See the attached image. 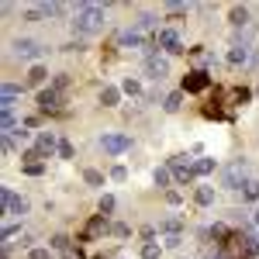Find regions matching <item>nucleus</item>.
I'll list each match as a JSON object with an SVG mask.
<instances>
[{"mask_svg":"<svg viewBox=\"0 0 259 259\" xmlns=\"http://www.w3.org/2000/svg\"><path fill=\"white\" fill-rule=\"evenodd\" d=\"M83 180H87L90 187H100V183H104V177H100L97 169H87V173H83Z\"/></svg>","mask_w":259,"mask_h":259,"instance_id":"nucleus-26","label":"nucleus"},{"mask_svg":"<svg viewBox=\"0 0 259 259\" xmlns=\"http://www.w3.org/2000/svg\"><path fill=\"white\" fill-rule=\"evenodd\" d=\"M0 211H4V214H28V200L18 197L11 187H4V190H0Z\"/></svg>","mask_w":259,"mask_h":259,"instance_id":"nucleus-4","label":"nucleus"},{"mask_svg":"<svg viewBox=\"0 0 259 259\" xmlns=\"http://www.w3.org/2000/svg\"><path fill=\"white\" fill-rule=\"evenodd\" d=\"M159 232H166V235H180V221L177 218H166L159 225Z\"/></svg>","mask_w":259,"mask_h":259,"instance_id":"nucleus-23","label":"nucleus"},{"mask_svg":"<svg viewBox=\"0 0 259 259\" xmlns=\"http://www.w3.org/2000/svg\"><path fill=\"white\" fill-rule=\"evenodd\" d=\"M252 221H256V225H259V207H256V214H252Z\"/></svg>","mask_w":259,"mask_h":259,"instance_id":"nucleus-36","label":"nucleus"},{"mask_svg":"<svg viewBox=\"0 0 259 259\" xmlns=\"http://www.w3.org/2000/svg\"><path fill=\"white\" fill-rule=\"evenodd\" d=\"M124 177H128V169H124V166H114V169H111V180H118V183H121Z\"/></svg>","mask_w":259,"mask_h":259,"instance_id":"nucleus-32","label":"nucleus"},{"mask_svg":"<svg viewBox=\"0 0 259 259\" xmlns=\"http://www.w3.org/2000/svg\"><path fill=\"white\" fill-rule=\"evenodd\" d=\"M59 159H73V145L69 142H59Z\"/></svg>","mask_w":259,"mask_h":259,"instance_id":"nucleus-31","label":"nucleus"},{"mask_svg":"<svg viewBox=\"0 0 259 259\" xmlns=\"http://www.w3.org/2000/svg\"><path fill=\"white\" fill-rule=\"evenodd\" d=\"M169 169H173V177L180 180V183H194V162H183V159H173L169 162Z\"/></svg>","mask_w":259,"mask_h":259,"instance_id":"nucleus-12","label":"nucleus"},{"mask_svg":"<svg viewBox=\"0 0 259 259\" xmlns=\"http://www.w3.org/2000/svg\"><path fill=\"white\" fill-rule=\"evenodd\" d=\"M156 45H159L162 52H169V56H180V52H183L180 35L173 31V28H162V31H156Z\"/></svg>","mask_w":259,"mask_h":259,"instance_id":"nucleus-6","label":"nucleus"},{"mask_svg":"<svg viewBox=\"0 0 259 259\" xmlns=\"http://www.w3.org/2000/svg\"><path fill=\"white\" fill-rule=\"evenodd\" d=\"M180 242H183L180 235H166V249H180Z\"/></svg>","mask_w":259,"mask_h":259,"instance_id":"nucleus-34","label":"nucleus"},{"mask_svg":"<svg viewBox=\"0 0 259 259\" xmlns=\"http://www.w3.org/2000/svg\"><path fill=\"white\" fill-rule=\"evenodd\" d=\"M24 173H28V177H41L45 166H41V162H24Z\"/></svg>","mask_w":259,"mask_h":259,"instance_id":"nucleus-27","label":"nucleus"},{"mask_svg":"<svg viewBox=\"0 0 259 259\" xmlns=\"http://www.w3.org/2000/svg\"><path fill=\"white\" fill-rule=\"evenodd\" d=\"M45 80H49L45 66H31V73H28V87H41Z\"/></svg>","mask_w":259,"mask_h":259,"instance_id":"nucleus-16","label":"nucleus"},{"mask_svg":"<svg viewBox=\"0 0 259 259\" xmlns=\"http://www.w3.org/2000/svg\"><path fill=\"white\" fill-rule=\"evenodd\" d=\"M11 49H14V56H18V59H41V56L49 52V49H45L41 41H35V38H18Z\"/></svg>","mask_w":259,"mask_h":259,"instance_id":"nucleus-5","label":"nucleus"},{"mask_svg":"<svg viewBox=\"0 0 259 259\" xmlns=\"http://www.w3.org/2000/svg\"><path fill=\"white\" fill-rule=\"evenodd\" d=\"M21 94H24V87H18V83H4V90H0V107H4V111H14V104H18Z\"/></svg>","mask_w":259,"mask_h":259,"instance_id":"nucleus-11","label":"nucleus"},{"mask_svg":"<svg viewBox=\"0 0 259 259\" xmlns=\"http://www.w3.org/2000/svg\"><path fill=\"white\" fill-rule=\"evenodd\" d=\"M207 173H214V159H197L194 162V177H207Z\"/></svg>","mask_w":259,"mask_h":259,"instance_id":"nucleus-20","label":"nucleus"},{"mask_svg":"<svg viewBox=\"0 0 259 259\" xmlns=\"http://www.w3.org/2000/svg\"><path fill=\"white\" fill-rule=\"evenodd\" d=\"M118 100H121V90H118V87H104V90H100V104H104V107H114Z\"/></svg>","mask_w":259,"mask_h":259,"instance_id":"nucleus-15","label":"nucleus"},{"mask_svg":"<svg viewBox=\"0 0 259 259\" xmlns=\"http://www.w3.org/2000/svg\"><path fill=\"white\" fill-rule=\"evenodd\" d=\"M114 211V197L107 194V197H100V214H111Z\"/></svg>","mask_w":259,"mask_h":259,"instance_id":"nucleus-29","label":"nucleus"},{"mask_svg":"<svg viewBox=\"0 0 259 259\" xmlns=\"http://www.w3.org/2000/svg\"><path fill=\"white\" fill-rule=\"evenodd\" d=\"M121 90H124V94H132V97H135V94H139V80H132V76H128V80L121 83Z\"/></svg>","mask_w":259,"mask_h":259,"instance_id":"nucleus-28","label":"nucleus"},{"mask_svg":"<svg viewBox=\"0 0 259 259\" xmlns=\"http://www.w3.org/2000/svg\"><path fill=\"white\" fill-rule=\"evenodd\" d=\"M242 200H259V180H249L242 187Z\"/></svg>","mask_w":259,"mask_h":259,"instance_id":"nucleus-22","label":"nucleus"},{"mask_svg":"<svg viewBox=\"0 0 259 259\" xmlns=\"http://www.w3.org/2000/svg\"><path fill=\"white\" fill-rule=\"evenodd\" d=\"M245 59H249V49H245V45H235V49L228 52V62H232V66H242Z\"/></svg>","mask_w":259,"mask_h":259,"instance_id":"nucleus-19","label":"nucleus"},{"mask_svg":"<svg viewBox=\"0 0 259 259\" xmlns=\"http://www.w3.org/2000/svg\"><path fill=\"white\" fill-rule=\"evenodd\" d=\"M194 200H197L200 207H207V204H214V190L211 187H197L194 190Z\"/></svg>","mask_w":259,"mask_h":259,"instance_id":"nucleus-18","label":"nucleus"},{"mask_svg":"<svg viewBox=\"0 0 259 259\" xmlns=\"http://www.w3.org/2000/svg\"><path fill=\"white\" fill-rule=\"evenodd\" d=\"M100 149L107 156H121V152L132 149V135H124V132H104L100 135Z\"/></svg>","mask_w":259,"mask_h":259,"instance_id":"nucleus-2","label":"nucleus"},{"mask_svg":"<svg viewBox=\"0 0 259 259\" xmlns=\"http://www.w3.org/2000/svg\"><path fill=\"white\" fill-rule=\"evenodd\" d=\"M169 183H173V169L169 166H159L156 169V187H169Z\"/></svg>","mask_w":259,"mask_h":259,"instance_id":"nucleus-21","label":"nucleus"},{"mask_svg":"<svg viewBox=\"0 0 259 259\" xmlns=\"http://www.w3.org/2000/svg\"><path fill=\"white\" fill-rule=\"evenodd\" d=\"M228 21H232L235 28H245V24H249V7H232V11H228Z\"/></svg>","mask_w":259,"mask_h":259,"instance_id":"nucleus-14","label":"nucleus"},{"mask_svg":"<svg viewBox=\"0 0 259 259\" xmlns=\"http://www.w3.org/2000/svg\"><path fill=\"white\" fill-rule=\"evenodd\" d=\"M142 259H159V245L156 242H145L142 245Z\"/></svg>","mask_w":259,"mask_h":259,"instance_id":"nucleus-24","label":"nucleus"},{"mask_svg":"<svg viewBox=\"0 0 259 259\" xmlns=\"http://www.w3.org/2000/svg\"><path fill=\"white\" fill-rule=\"evenodd\" d=\"M152 28H156V14H139V18L132 21V31H139V35L152 31Z\"/></svg>","mask_w":259,"mask_h":259,"instance_id":"nucleus-13","label":"nucleus"},{"mask_svg":"<svg viewBox=\"0 0 259 259\" xmlns=\"http://www.w3.org/2000/svg\"><path fill=\"white\" fill-rule=\"evenodd\" d=\"M69 24H73L76 35H94V31L104 28V7L100 4H80Z\"/></svg>","mask_w":259,"mask_h":259,"instance_id":"nucleus-1","label":"nucleus"},{"mask_svg":"<svg viewBox=\"0 0 259 259\" xmlns=\"http://www.w3.org/2000/svg\"><path fill=\"white\" fill-rule=\"evenodd\" d=\"M62 100H66V94H59V90H52V87H45L38 94V107L41 111H59Z\"/></svg>","mask_w":259,"mask_h":259,"instance_id":"nucleus-10","label":"nucleus"},{"mask_svg":"<svg viewBox=\"0 0 259 259\" xmlns=\"http://www.w3.org/2000/svg\"><path fill=\"white\" fill-rule=\"evenodd\" d=\"M249 169H245V162H232V166H225V173H221V187H228V190H242L245 183H249V177H245Z\"/></svg>","mask_w":259,"mask_h":259,"instance_id":"nucleus-3","label":"nucleus"},{"mask_svg":"<svg viewBox=\"0 0 259 259\" xmlns=\"http://www.w3.org/2000/svg\"><path fill=\"white\" fill-rule=\"evenodd\" d=\"M52 90H59V94H66V90H69V76H66V73H59V76L52 80Z\"/></svg>","mask_w":259,"mask_h":259,"instance_id":"nucleus-25","label":"nucleus"},{"mask_svg":"<svg viewBox=\"0 0 259 259\" xmlns=\"http://www.w3.org/2000/svg\"><path fill=\"white\" fill-rule=\"evenodd\" d=\"M52 245H56V249H66V245H69V239H66V235H56V239H52Z\"/></svg>","mask_w":259,"mask_h":259,"instance_id":"nucleus-35","label":"nucleus"},{"mask_svg":"<svg viewBox=\"0 0 259 259\" xmlns=\"http://www.w3.org/2000/svg\"><path fill=\"white\" fill-rule=\"evenodd\" d=\"M256 242H259V239H256Z\"/></svg>","mask_w":259,"mask_h":259,"instance_id":"nucleus-37","label":"nucleus"},{"mask_svg":"<svg viewBox=\"0 0 259 259\" xmlns=\"http://www.w3.org/2000/svg\"><path fill=\"white\" fill-rule=\"evenodd\" d=\"M52 152H59V139H56L52 132H41V135H38V142H35V156L49 159Z\"/></svg>","mask_w":259,"mask_h":259,"instance_id":"nucleus-8","label":"nucleus"},{"mask_svg":"<svg viewBox=\"0 0 259 259\" xmlns=\"http://www.w3.org/2000/svg\"><path fill=\"white\" fill-rule=\"evenodd\" d=\"M145 73H149L152 80L169 76V59H166V56H156V52H149V59H145Z\"/></svg>","mask_w":259,"mask_h":259,"instance_id":"nucleus-7","label":"nucleus"},{"mask_svg":"<svg viewBox=\"0 0 259 259\" xmlns=\"http://www.w3.org/2000/svg\"><path fill=\"white\" fill-rule=\"evenodd\" d=\"M180 104H183V90H173V94H166V100H162V107L173 114V111H180Z\"/></svg>","mask_w":259,"mask_h":259,"instance_id":"nucleus-17","label":"nucleus"},{"mask_svg":"<svg viewBox=\"0 0 259 259\" xmlns=\"http://www.w3.org/2000/svg\"><path fill=\"white\" fill-rule=\"evenodd\" d=\"M18 232H21L18 225H7V228H4V245H11V239H14Z\"/></svg>","mask_w":259,"mask_h":259,"instance_id":"nucleus-30","label":"nucleus"},{"mask_svg":"<svg viewBox=\"0 0 259 259\" xmlns=\"http://www.w3.org/2000/svg\"><path fill=\"white\" fill-rule=\"evenodd\" d=\"M28 259H52V256H49V249H31Z\"/></svg>","mask_w":259,"mask_h":259,"instance_id":"nucleus-33","label":"nucleus"},{"mask_svg":"<svg viewBox=\"0 0 259 259\" xmlns=\"http://www.w3.org/2000/svg\"><path fill=\"white\" fill-rule=\"evenodd\" d=\"M207 83H211V76H207L204 69H194V73H187V80H183V94H200Z\"/></svg>","mask_w":259,"mask_h":259,"instance_id":"nucleus-9","label":"nucleus"}]
</instances>
